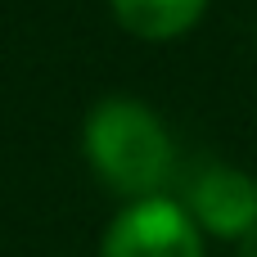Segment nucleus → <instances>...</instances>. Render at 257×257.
Segmentation results:
<instances>
[{"label": "nucleus", "mask_w": 257, "mask_h": 257, "mask_svg": "<svg viewBox=\"0 0 257 257\" xmlns=\"http://www.w3.org/2000/svg\"><path fill=\"white\" fill-rule=\"evenodd\" d=\"M86 158L95 176L122 199H149L167 185L176 167V145L163 117L131 95H108L86 113L81 126Z\"/></svg>", "instance_id": "obj_1"}, {"label": "nucleus", "mask_w": 257, "mask_h": 257, "mask_svg": "<svg viewBox=\"0 0 257 257\" xmlns=\"http://www.w3.org/2000/svg\"><path fill=\"white\" fill-rule=\"evenodd\" d=\"M99 257H203V230L190 208L167 194L131 199L108 221Z\"/></svg>", "instance_id": "obj_2"}, {"label": "nucleus", "mask_w": 257, "mask_h": 257, "mask_svg": "<svg viewBox=\"0 0 257 257\" xmlns=\"http://www.w3.org/2000/svg\"><path fill=\"white\" fill-rule=\"evenodd\" d=\"M185 208L203 235L217 239H244L257 226V181L239 167H208L194 176Z\"/></svg>", "instance_id": "obj_3"}, {"label": "nucleus", "mask_w": 257, "mask_h": 257, "mask_svg": "<svg viewBox=\"0 0 257 257\" xmlns=\"http://www.w3.org/2000/svg\"><path fill=\"white\" fill-rule=\"evenodd\" d=\"M108 5L113 18L140 41H176L208 9V0H108Z\"/></svg>", "instance_id": "obj_4"}, {"label": "nucleus", "mask_w": 257, "mask_h": 257, "mask_svg": "<svg viewBox=\"0 0 257 257\" xmlns=\"http://www.w3.org/2000/svg\"><path fill=\"white\" fill-rule=\"evenodd\" d=\"M235 257H257V226L239 239V253H235Z\"/></svg>", "instance_id": "obj_5"}]
</instances>
